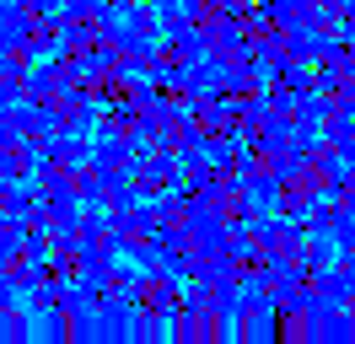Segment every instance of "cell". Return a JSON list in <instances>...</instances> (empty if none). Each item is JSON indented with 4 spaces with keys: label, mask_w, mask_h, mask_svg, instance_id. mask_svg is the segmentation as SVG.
Masks as SVG:
<instances>
[{
    "label": "cell",
    "mask_w": 355,
    "mask_h": 344,
    "mask_svg": "<svg viewBox=\"0 0 355 344\" xmlns=\"http://www.w3.org/2000/svg\"><path fill=\"white\" fill-rule=\"evenodd\" d=\"M97 339H130V301L108 296L103 312H97Z\"/></svg>",
    "instance_id": "6da1fadb"
}]
</instances>
